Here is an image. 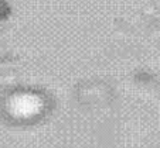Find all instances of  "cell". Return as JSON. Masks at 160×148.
Instances as JSON below:
<instances>
[]
</instances>
